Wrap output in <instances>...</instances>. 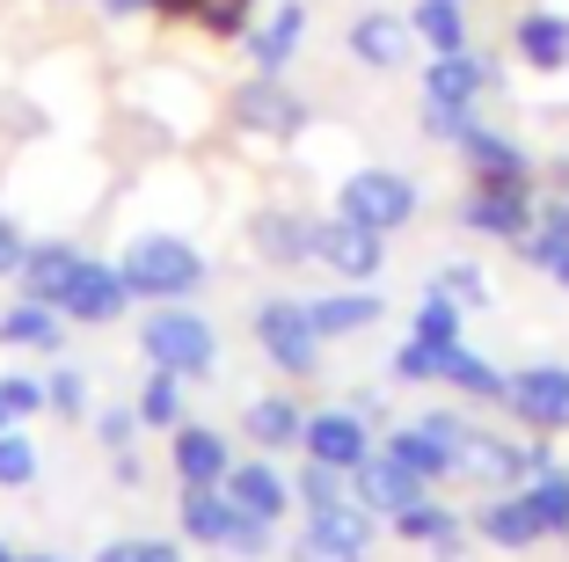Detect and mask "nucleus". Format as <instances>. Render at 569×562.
<instances>
[{
	"instance_id": "ddd939ff",
	"label": "nucleus",
	"mask_w": 569,
	"mask_h": 562,
	"mask_svg": "<svg viewBox=\"0 0 569 562\" xmlns=\"http://www.w3.org/2000/svg\"><path fill=\"white\" fill-rule=\"evenodd\" d=\"M300 45H307V0H278V8H270V22H256V30H249L256 73H284Z\"/></svg>"
},
{
	"instance_id": "412c9836",
	"label": "nucleus",
	"mask_w": 569,
	"mask_h": 562,
	"mask_svg": "<svg viewBox=\"0 0 569 562\" xmlns=\"http://www.w3.org/2000/svg\"><path fill=\"white\" fill-rule=\"evenodd\" d=\"M409 30L431 51H468V8H460V0H417V8H409Z\"/></svg>"
},
{
	"instance_id": "cd10ccee",
	"label": "nucleus",
	"mask_w": 569,
	"mask_h": 562,
	"mask_svg": "<svg viewBox=\"0 0 569 562\" xmlns=\"http://www.w3.org/2000/svg\"><path fill=\"white\" fill-rule=\"evenodd\" d=\"M526 504L540 512V526H548V533H562V526H569V475H555L548 453H533V475H526Z\"/></svg>"
},
{
	"instance_id": "0eeeda50",
	"label": "nucleus",
	"mask_w": 569,
	"mask_h": 562,
	"mask_svg": "<svg viewBox=\"0 0 569 562\" xmlns=\"http://www.w3.org/2000/svg\"><path fill=\"white\" fill-rule=\"evenodd\" d=\"M315 256L343 285H366V278H380V264H387V234L358 227V219H329V227H315Z\"/></svg>"
},
{
	"instance_id": "20e7f679",
	"label": "nucleus",
	"mask_w": 569,
	"mask_h": 562,
	"mask_svg": "<svg viewBox=\"0 0 569 562\" xmlns=\"http://www.w3.org/2000/svg\"><path fill=\"white\" fill-rule=\"evenodd\" d=\"M256 344L270 351L278 373H315L321 365V329L307 315V299H263L256 307Z\"/></svg>"
},
{
	"instance_id": "4468645a",
	"label": "nucleus",
	"mask_w": 569,
	"mask_h": 562,
	"mask_svg": "<svg viewBox=\"0 0 569 562\" xmlns=\"http://www.w3.org/2000/svg\"><path fill=\"white\" fill-rule=\"evenodd\" d=\"M511 45H519V59L533 73H562L569 67V16H555V8H526V16L511 22Z\"/></svg>"
},
{
	"instance_id": "393cba45",
	"label": "nucleus",
	"mask_w": 569,
	"mask_h": 562,
	"mask_svg": "<svg viewBox=\"0 0 569 562\" xmlns=\"http://www.w3.org/2000/svg\"><path fill=\"white\" fill-rule=\"evenodd\" d=\"M234 519H241V504H234V496H219V490H183V533H190V541L227 548Z\"/></svg>"
},
{
	"instance_id": "c9c22d12",
	"label": "nucleus",
	"mask_w": 569,
	"mask_h": 562,
	"mask_svg": "<svg viewBox=\"0 0 569 562\" xmlns=\"http://www.w3.org/2000/svg\"><path fill=\"white\" fill-rule=\"evenodd\" d=\"M395 533H402V541H446V533H452V512H446V504H423V496H417L409 512H395Z\"/></svg>"
},
{
	"instance_id": "aec40b11",
	"label": "nucleus",
	"mask_w": 569,
	"mask_h": 562,
	"mask_svg": "<svg viewBox=\"0 0 569 562\" xmlns=\"http://www.w3.org/2000/svg\"><path fill=\"white\" fill-rule=\"evenodd\" d=\"M249 241H256V256H270V264H307V256H315V227L292 219V213H256Z\"/></svg>"
},
{
	"instance_id": "6e6552de",
	"label": "nucleus",
	"mask_w": 569,
	"mask_h": 562,
	"mask_svg": "<svg viewBox=\"0 0 569 562\" xmlns=\"http://www.w3.org/2000/svg\"><path fill=\"white\" fill-rule=\"evenodd\" d=\"M234 117L249 125V132H263V139H292V132L307 125V102L292 96V88H284L278 73H256V81H241Z\"/></svg>"
},
{
	"instance_id": "9d476101",
	"label": "nucleus",
	"mask_w": 569,
	"mask_h": 562,
	"mask_svg": "<svg viewBox=\"0 0 569 562\" xmlns=\"http://www.w3.org/2000/svg\"><path fill=\"white\" fill-rule=\"evenodd\" d=\"M511 410L533 431H569V373L562 365H533V373H511Z\"/></svg>"
},
{
	"instance_id": "c85d7f7f",
	"label": "nucleus",
	"mask_w": 569,
	"mask_h": 562,
	"mask_svg": "<svg viewBox=\"0 0 569 562\" xmlns=\"http://www.w3.org/2000/svg\"><path fill=\"white\" fill-rule=\"evenodd\" d=\"M387 453H395V461H409L423 482H431V475H446V467H452V446L438 438L431 424H409V431H395V438H387Z\"/></svg>"
},
{
	"instance_id": "4be33fe9",
	"label": "nucleus",
	"mask_w": 569,
	"mask_h": 562,
	"mask_svg": "<svg viewBox=\"0 0 569 562\" xmlns=\"http://www.w3.org/2000/svg\"><path fill=\"white\" fill-rule=\"evenodd\" d=\"M227 496H234L249 519H284V482L270 475L263 461H241V467H227Z\"/></svg>"
},
{
	"instance_id": "e433bc0d",
	"label": "nucleus",
	"mask_w": 569,
	"mask_h": 562,
	"mask_svg": "<svg viewBox=\"0 0 569 562\" xmlns=\"http://www.w3.org/2000/svg\"><path fill=\"white\" fill-rule=\"evenodd\" d=\"M44 410V387L37 381H16V373H8V381H0V431H16L22 416H37Z\"/></svg>"
},
{
	"instance_id": "2f4dec72",
	"label": "nucleus",
	"mask_w": 569,
	"mask_h": 562,
	"mask_svg": "<svg viewBox=\"0 0 569 562\" xmlns=\"http://www.w3.org/2000/svg\"><path fill=\"white\" fill-rule=\"evenodd\" d=\"M139 424H183V373H161L153 365V381H147V395H139Z\"/></svg>"
},
{
	"instance_id": "37998d69",
	"label": "nucleus",
	"mask_w": 569,
	"mask_h": 562,
	"mask_svg": "<svg viewBox=\"0 0 569 562\" xmlns=\"http://www.w3.org/2000/svg\"><path fill=\"white\" fill-rule=\"evenodd\" d=\"M292 562H358V548H336V541H321V533H300Z\"/></svg>"
},
{
	"instance_id": "1a4fd4ad",
	"label": "nucleus",
	"mask_w": 569,
	"mask_h": 562,
	"mask_svg": "<svg viewBox=\"0 0 569 562\" xmlns=\"http://www.w3.org/2000/svg\"><path fill=\"white\" fill-rule=\"evenodd\" d=\"M460 219L475 234L519 241V234H533V190H519V183H475V198L460 205Z\"/></svg>"
},
{
	"instance_id": "09e8293b",
	"label": "nucleus",
	"mask_w": 569,
	"mask_h": 562,
	"mask_svg": "<svg viewBox=\"0 0 569 562\" xmlns=\"http://www.w3.org/2000/svg\"><path fill=\"white\" fill-rule=\"evenodd\" d=\"M555 278H562V285H569V256H562V264H555Z\"/></svg>"
},
{
	"instance_id": "5701e85b",
	"label": "nucleus",
	"mask_w": 569,
	"mask_h": 562,
	"mask_svg": "<svg viewBox=\"0 0 569 562\" xmlns=\"http://www.w3.org/2000/svg\"><path fill=\"white\" fill-rule=\"evenodd\" d=\"M307 315H315L321 336H351V329H372L380 322V293H329V299H307Z\"/></svg>"
},
{
	"instance_id": "423d86ee",
	"label": "nucleus",
	"mask_w": 569,
	"mask_h": 562,
	"mask_svg": "<svg viewBox=\"0 0 569 562\" xmlns=\"http://www.w3.org/2000/svg\"><path fill=\"white\" fill-rule=\"evenodd\" d=\"M343 45H351L358 67L395 73V67H409V45H417V30H409V16H395V8H358L351 30H343Z\"/></svg>"
},
{
	"instance_id": "7c9ffc66",
	"label": "nucleus",
	"mask_w": 569,
	"mask_h": 562,
	"mask_svg": "<svg viewBox=\"0 0 569 562\" xmlns=\"http://www.w3.org/2000/svg\"><path fill=\"white\" fill-rule=\"evenodd\" d=\"M241 424H249V438L256 446H292V438H300V410H292V402H278V395H263V402H249V416H241Z\"/></svg>"
},
{
	"instance_id": "4c0bfd02",
	"label": "nucleus",
	"mask_w": 569,
	"mask_h": 562,
	"mask_svg": "<svg viewBox=\"0 0 569 562\" xmlns=\"http://www.w3.org/2000/svg\"><path fill=\"white\" fill-rule=\"evenodd\" d=\"M30 475H37V446L16 438V431H0V490H22Z\"/></svg>"
},
{
	"instance_id": "72a5a7b5",
	"label": "nucleus",
	"mask_w": 569,
	"mask_h": 562,
	"mask_svg": "<svg viewBox=\"0 0 569 562\" xmlns=\"http://www.w3.org/2000/svg\"><path fill=\"white\" fill-rule=\"evenodd\" d=\"M307 533H321V541H336V548H358V555H366V541H372V526L358 519V504H315V526Z\"/></svg>"
},
{
	"instance_id": "a211bd4d",
	"label": "nucleus",
	"mask_w": 569,
	"mask_h": 562,
	"mask_svg": "<svg viewBox=\"0 0 569 562\" xmlns=\"http://www.w3.org/2000/svg\"><path fill=\"white\" fill-rule=\"evenodd\" d=\"M452 467H460V475H475V482H519V475H533V453L503 446V438H489V431H468Z\"/></svg>"
},
{
	"instance_id": "b1692460",
	"label": "nucleus",
	"mask_w": 569,
	"mask_h": 562,
	"mask_svg": "<svg viewBox=\"0 0 569 562\" xmlns=\"http://www.w3.org/2000/svg\"><path fill=\"white\" fill-rule=\"evenodd\" d=\"M153 8L176 22H204L212 37H249V16H256V0H153Z\"/></svg>"
},
{
	"instance_id": "bb28decb",
	"label": "nucleus",
	"mask_w": 569,
	"mask_h": 562,
	"mask_svg": "<svg viewBox=\"0 0 569 562\" xmlns=\"http://www.w3.org/2000/svg\"><path fill=\"white\" fill-rule=\"evenodd\" d=\"M0 344L51 351V344H59V307H44V299H16V307L0 315Z\"/></svg>"
},
{
	"instance_id": "f257e3e1",
	"label": "nucleus",
	"mask_w": 569,
	"mask_h": 562,
	"mask_svg": "<svg viewBox=\"0 0 569 562\" xmlns=\"http://www.w3.org/2000/svg\"><path fill=\"white\" fill-rule=\"evenodd\" d=\"M118 270L132 285V299H183L204 285V256L183 234H139V241H124Z\"/></svg>"
},
{
	"instance_id": "58836bf2",
	"label": "nucleus",
	"mask_w": 569,
	"mask_h": 562,
	"mask_svg": "<svg viewBox=\"0 0 569 562\" xmlns=\"http://www.w3.org/2000/svg\"><path fill=\"white\" fill-rule=\"evenodd\" d=\"M438 293H452L460 307H482V299H489V278L475 264H446V270H438Z\"/></svg>"
},
{
	"instance_id": "f704fd0d",
	"label": "nucleus",
	"mask_w": 569,
	"mask_h": 562,
	"mask_svg": "<svg viewBox=\"0 0 569 562\" xmlns=\"http://www.w3.org/2000/svg\"><path fill=\"white\" fill-rule=\"evenodd\" d=\"M446 351L452 344H423V336H409V344L395 351V373H402V381H446Z\"/></svg>"
},
{
	"instance_id": "2eb2a0df",
	"label": "nucleus",
	"mask_w": 569,
	"mask_h": 562,
	"mask_svg": "<svg viewBox=\"0 0 569 562\" xmlns=\"http://www.w3.org/2000/svg\"><path fill=\"white\" fill-rule=\"evenodd\" d=\"M300 446H307V461H321V467H343V475H351V467L366 461V424H358V416H343V410H329V416H307Z\"/></svg>"
},
{
	"instance_id": "ea45409f",
	"label": "nucleus",
	"mask_w": 569,
	"mask_h": 562,
	"mask_svg": "<svg viewBox=\"0 0 569 562\" xmlns=\"http://www.w3.org/2000/svg\"><path fill=\"white\" fill-rule=\"evenodd\" d=\"M468 125H475V110H452V102H423V132H431V139H452V147H460V139H468Z\"/></svg>"
},
{
	"instance_id": "c756f323",
	"label": "nucleus",
	"mask_w": 569,
	"mask_h": 562,
	"mask_svg": "<svg viewBox=\"0 0 569 562\" xmlns=\"http://www.w3.org/2000/svg\"><path fill=\"white\" fill-rule=\"evenodd\" d=\"M446 381H452V387H468L475 402H503V395H511V381H503L497 365L475 358V351H460V344L446 351Z\"/></svg>"
},
{
	"instance_id": "f3484780",
	"label": "nucleus",
	"mask_w": 569,
	"mask_h": 562,
	"mask_svg": "<svg viewBox=\"0 0 569 562\" xmlns=\"http://www.w3.org/2000/svg\"><path fill=\"white\" fill-rule=\"evenodd\" d=\"M227 438L219 431H198V424H176V475H183V490H219L227 482Z\"/></svg>"
},
{
	"instance_id": "9b49d317",
	"label": "nucleus",
	"mask_w": 569,
	"mask_h": 562,
	"mask_svg": "<svg viewBox=\"0 0 569 562\" xmlns=\"http://www.w3.org/2000/svg\"><path fill=\"white\" fill-rule=\"evenodd\" d=\"M351 490H358V504H372V512H409L417 490H423V475L409 461H395V453H366V461L351 467Z\"/></svg>"
},
{
	"instance_id": "49530a36",
	"label": "nucleus",
	"mask_w": 569,
	"mask_h": 562,
	"mask_svg": "<svg viewBox=\"0 0 569 562\" xmlns=\"http://www.w3.org/2000/svg\"><path fill=\"white\" fill-rule=\"evenodd\" d=\"M132 424H139V416L110 410V416H102V438H110V446H132Z\"/></svg>"
},
{
	"instance_id": "f8f14e48",
	"label": "nucleus",
	"mask_w": 569,
	"mask_h": 562,
	"mask_svg": "<svg viewBox=\"0 0 569 562\" xmlns=\"http://www.w3.org/2000/svg\"><path fill=\"white\" fill-rule=\"evenodd\" d=\"M482 88H489V59H482V51H431V67H423V102L475 110Z\"/></svg>"
},
{
	"instance_id": "39448f33",
	"label": "nucleus",
	"mask_w": 569,
	"mask_h": 562,
	"mask_svg": "<svg viewBox=\"0 0 569 562\" xmlns=\"http://www.w3.org/2000/svg\"><path fill=\"white\" fill-rule=\"evenodd\" d=\"M124 307H132V285H124L118 264H88L67 278V293H59V315L67 322H88V329H102V322H118Z\"/></svg>"
},
{
	"instance_id": "dca6fc26",
	"label": "nucleus",
	"mask_w": 569,
	"mask_h": 562,
	"mask_svg": "<svg viewBox=\"0 0 569 562\" xmlns=\"http://www.w3.org/2000/svg\"><path fill=\"white\" fill-rule=\"evenodd\" d=\"M460 154H468L475 183H519V190H533V161H526V154L511 147L503 132H489V125H468Z\"/></svg>"
},
{
	"instance_id": "a19ab883",
	"label": "nucleus",
	"mask_w": 569,
	"mask_h": 562,
	"mask_svg": "<svg viewBox=\"0 0 569 562\" xmlns=\"http://www.w3.org/2000/svg\"><path fill=\"white\" fill-rule=\"evenodd\" d=\"M102 562H183V555H176L168 541H110Z\"/></svg>"
},
{
	"instance_id": "7ed1b4c3",
	"label": "nucleus",
	"mask_w": 569,
	"mask_h": 562,
	"mask_svg": "<svg viewBox=\"0 0 569 562\" xmlns=\"http://www.w3.org/2000/svg\"><path fill=\"white\" fill-rule=\"evenodd\" d=\"M336 219H358L372 234H395L417 219V183L402 168H358V176L336 183Z\"/></svg>"
},
{
	"instance_id": "473e14b6",
	"label": "nucleus",
	"mask_w": 569,
	"mask_h": 562,
	"mask_svg": "<svg viewBox=\"0 0 569 562\" xmlns=\"http://www.w3.org/2000/svg\"><path fill=\"white\" fill-rule=\"evenodd\" d=\"M409 336H423V344H460V299L452 293H423L417 299V329Z\"/></svg>"
},
{
	"instance_id": "de8ad7c7",
	"label": "nucleus",
	"mask_w": 569,
	"mask_h": 562,
	"mask_svg": "<svg viewBox=\"0 0 569 562\" xmlns=\"http://www.w3.org/2000/svg\"><path fill=\"white\" fill-rule=\"evenodd\" d=\"M102 8H110V16H147L153 0H102Z\"/></svg>"
},
{
	"instance_id": "603ef678",
	"label": "nucleus",
	"mask_w": 569,
	"mask_h": 562,
	"mask_svg": "<svg viewBox=\"0 0 569 562\" xmlns=\"http://www.w3.org/2000/svg\"><path fill=\"white\" fill-rule=\"evenodd\" d=\"M0 562H16V555H8V548H0Z\"/></svg>"
},
{
	"instance_id": "a18cd8bd",
	"label": "nucleus",
	"mask_w": 569,
	"mask_h": 562,
	"mask_svg": "<svg viewBox=\"0 0 569 562\" xmlns=\"http://www.w3.org/2000/svg\"><path fill=\"white\" fill-rule=\"evenodd\" d=\"M44 402H51V410H67V416H73V410H81V373H59V381L44 387Z\"/></svg>"
},
{
	"instance_id": "8fccbe9b",
	"label": "nucleus",
	"mask_w": 569,
	"mask_h": 562,
	"mask_svg": "<svg viewBox=\"0 0 569 562\" xmlns=\"http://www.w3.org/2000/svg\"><path fill=\"white\" fill-rule=\"evenodd\" d=\"M555 219H562V227H569V205H555Z\"/></svg>"
},
{
	"instance_id": "3c124183",
	"label": "nucleus",
	"mask_w": 569,
	"mask_h": 562,
	"mask_svg": "<svg viewBox=\"0 0 569 562\" xmlns=\"http://www.w3.org/2000/svg\"><path fill=\"white\" fill-rule=\"evenodd\" d=\"M30 562H59V555H30Z\"/></svg>"
},
{
	"instance_id": "79ce46f5",
	"label": "nucleus",
	"mask_w": 569,
	"mask_h": 562,
	"mask_svg": "<svg viewBox=\"0 0 569 562\" xmlns=\"http://www.w3.org/2000/svg\"><path fill=\"white\" fill-rule=\"evenodd\" d=\"M227 548H234V555H263V548H270V519H249V512H241L234 533H227Z\"/></svg>"
},
{
	"instance_id": "c03bdc74",
	"label": "nucleus",
	"mask_w": 569,
	"mask_h": 562,
	"mask_svg": "<svg viewBox=\"0 0 569 562\" xmlns=\"http://www.w3.org/2000/svg\"><path fill=\"white\" fill-rule=\"evenodd\" d=\"M22 256H30V248H22V234H16V219L0 213V278H8V270H22Z\"/></svg>"
},
{
	"instance_id": "a878e982",
	"label": "nucleus",
	"mask_w": 569,
	"mask_h": 562,
	"mask_svg": "<svg viewBox=\"0 0 569 562\" xmlns=\"http://www.w3.org/2000/svg\"><path fill=\"white\" fill-rule=\"evenodd\" d=\"M475 526H482V541H497V548H533L540 533V512L533 504H526V496H503V504H489L482 519H475Z\"/></svg>"
},
{
	"instance_id": "6ab92c4d",
	"label": "nucleus",
	"mask_w": 569,
	"mask_h": 562,
	"mask_svg": "<svg viewBox=\"0 0 569 562\" xmlns=\"http://www.w3.org/2000/svg\"><path fill=\"white\" fill-rule=\"evenodd\" d=\"M81 270V256H73L67 241H37L30 256H22V299H44V307H59V293H67V278Z\"/></svg>"
},
{
	"instance_id": "f03ea898",
	"label": "nucleus",
	"mask_w": 569,
	"mask_h": 562,
	"mask_svg": "<svg viewBox=\"0 0 569 562\" xmlns=\"http://www.w3.org/2000/svg\"><path fill=\"white\" fill-rule=\"evenodd\" d=\"M139 351H147L161 373H183V381H204L219 358V336L204 315H190L183 299H168L161 315H147V329H139Z\"/></svg>"
}]
</instances>
